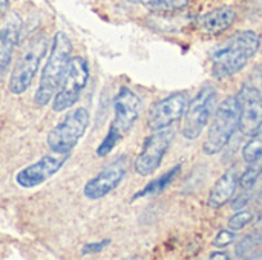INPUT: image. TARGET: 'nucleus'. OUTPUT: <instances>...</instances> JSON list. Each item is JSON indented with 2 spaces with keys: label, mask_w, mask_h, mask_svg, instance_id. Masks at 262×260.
Here are the masks:
<instances>
[{
  "label": "nucleus",
  "mask_w": 262,
  "mask_h": 260,
  "mask_svg": "<svg viewBox=\"0 0 262 260\" xmlns=\"http://www.w3.org/2000/svg\"><path fill=\"white\" fill-rule=\"evenodd\" d=\"M250 192H252V190H243V192L232 201V208H233L235 211L243 210V208L250 202Z\"/></svg>",
  "instance_id": "a878e982"
},
{
  "label": "nucleus",
  "mask_w": 262,
  "mask_h": 260,
  "mask_svg": "<svg viewBox=\"0 0 262 260\" xmlns=\"http://www.w3.org/2000/svg\"><path fill=\"white\" fill-rule=\"evenodd\" d=\"M238 110H239V130L253 136L262 130V93L252 84H244L238 95Z\"/></svg>",
  "instance_id": "9d476101"
},
{
  "label": "nucleus",
  "mask_w": 262,
  "mask_h": 260,
  "mask_svg": "<svg viewBox=\"0 0 262 260\" xmlns=\"http://www.w3.org/2000/svg\"><path fill=\"white\" fill-rule=\"evenodd\" d=\"M180 172H181V164L173 166L164 175H161L160 178L150 181L144 188H141L138 193H135L132 196V201H137V199H141V198H147V196H157V195L163 193L173 182V179H177V176L180 175Z\"/></svg>",
  "instance_id": "f3484780"
},
{
  "label": "nucleus",
  "mask_w": 262,
  "mask_h": 260,
  "mask_svg": "<svg viewBox=\"0 0 262 260\" xmlns=\"http://www.w3.org/2000/svg\"><path fill=\"white\" fill-rule=\"evenodd\" d=\"M261 158H262V155H261ZM261 179H262V176H261Z\"/></svg>",
  "instance_id": "7c9ffc66"
},
{
  "label": "nucleus",
  "mask_w": 262,
  "mask_h": 260,
  "mask_svg": "<svg viewBox=\"0 0 262 260\" xmlns=\"http://www.w3.org/2000/svg\"><path fill=\"white\" fill-rule=\"evenodd\" d=\"M123 136H124V135H123L114 124H111V127H109L106 136L103 138V141L100 143V146H98L97 150H95L97 156H98V158L107 156V155L117 147V144L123 139Z\"/></svg>",
  "instance_id": "412c9836"
},
{
  "label": "nucleus",
  "mask_w": 262,
  "mask_h": 260,
  "mask_svg": "<svg viewBox=\"0 0 262 260\" xmlns=\"http://www.w3.org/2000/svg\"><path fill=\"white\" fill-rule=\"evenodd\" d=\"M235 20H236V11L232 6H220L198 17L196 26L204 34L218 35L230 29Z\"/></svg>",
  "instance_id": "2eb2a0df"
},
{
  "label": "nucleus",
  "mask_w": 262,
  "mask_h": 260,
  "mask_svg": "<svg viewBox=\"0 0 262 260\" xmlns=\"http://www.w3.org/2000/svg\"><path fill=\"white\" fill-rule=\"evenodd\" d=\"M209 259H213V260H229V254L227 253H224V251H213L210 256H209Z\"/></svg>",
  "instance_id": "bb28decb"
},
{
  "label": "nucleus",
  "mask_w": 262,
  "mask_h": 260,
  "mask_svg": "<svg viewBox=\"0 0 262 260\" xmlns=\"http://www.w3.org/2000/svg\"><path fill=\"white\" fill-rule=\"evenodd\" d=\"M49 46V38L46 35H38L28 44L11 70L8 81V89L11 93L21 95L31 87L37 72L40 70L43 58L48 55Z\"/></svg>",
  "instance_id": "20e7f679"
},
{
  "label": "nucleus",
  "mask_w": 262,
  "mask_h": 260,
  "mask_svg": "<svg viewBox=\"0 0 262 260\" xmlns=\"http://www.w3.org/2000/svg\"><path fill=\"white\" fill-rule=\"evenodd\" d=\"M233 241H235V231H232V230H221L216 236H215V239H213V247H216V248H226V247H229V245H232L233 244Z\"/></svg>",
  "instance_id": "393cba45"
},
{
  "label": "nucleus",
  "mask_w": 262,
  "mask_h": 260,
  "mask_svg": "<svg viewBox=\"0 0 262 260\" xmlns=\"http://www.w3.org/2000/svg\"><path fill=\"white\" fill-rule=\"evenodd\" d=\"M8 3H9V0H0V12L8 6Z\"/></svg>",
  "instance_id": "c85d7f7f"
},
{
  "label": "nucleus",
  "mask_w": 262,
  "mask_h": 260,
  "mask_svg": "<svg viewBox=\"0 0 262 260\" xmlns=\"http://www.w3.org/2000/svg\"><path fill=\"white\" fill-rule=\"evenodd\" d=\"M69 155H45L38 161L23 167L15 175V182L20 188L31 190L48 179H51L55 173L61 170V167L66 164Z\"/></svg>",
  "instance_id": "9b49d317"
},
{
  "label": "nucleus",
  "mask_w": 262,
  "mask_h": 260,
  "mask_svg": "<svg viewBox=\"0 0 262 260\" xmlns=\"http://www.w3.org/2000/svg\"><path fill=\"white\" fill-rule=\"evenodd\" d=\"M256 207H258V210L262 213V188L259 190L258 196H256Z\"/></svg>",
  "instance_id": "cd10ccee"
},
{
  "label": "nucleus",
  "mask_w": 262,
  "mask_h": 260,
  "mask_svg": "<svg viewBox=\"0 0 262 260\" xmlns=\"http://www.w3.org/2000/svg\"><path fill=\"white\" fill-rule=\"evenodd\" d=\"M239 185V175L236 169H229L212 187L209 198H207V205L210 208H221L224 207L227 202H230V199L233 198L236 188Z\"/></svg>",
  "instance_id": "dca6fc26"
},
{
  "label": "nucleus",
  "mask_w": 262,
  "mask_h": 260,
  "mask_svg": "<svg viewBox=\"0 0 262 260\" xmlns=\"http://www.w3.org/2000/svg\"><path fill=\"white\" fill-rule=\"evenodd\" d=\"M262 155V130L259 133L250 136V141L243 147V159L250 164L256 161Z\"/></svg>",
  "instance_id": "4be33fe9"
},
{
  "label": "nucleus",
  "mask_w": 262,
  "mask_h": 260,
  "mask_svg": "<svg viewBox=\"0 0 262 260\" xmlns=\"http://www.w3.org/2000/svg\"><path fill=\"white\" fill-rule=\"evenodd\" d=\"M261 80H262V70H261Z\"/></svg>",
  "instance_id": "c756f323"
},
{
  "label": "nucleus",
  "mask_w": 262,
  "mask_h": 260,
  "mask_svg": "<svg viewBox=\"0 0 262 260\" xmlns=\"http://www.w3.org/2000/svg\"><path fill=\"white\" fill-rule=\"evenodd\" d=\"M216 104V90L213 86H204L200 89V92L192 98V101L187 104L186 112L183 115V135L186 139H196L207 127L213 109Z\"/></svg>",
  "instance_id": "0eeeda50"
},
{
  "label": "nucleus",
  "mask_w": 262,
  "mask_h": 260,
  "mask_svg": "<svg viewBox=\"0 0 262 260\" xmlns=\"http://www.w3.org/2000/svg\"><path fill=\"white\" fill-rule=\"evenodd\" d=\"M262 176V158L259 156L256 161L250 162L244 173L239 176V187L241 190H253L255 184Z\"/></svg>",
  "instance_id": "aec40b11"
},
{
  "label": "nucleus",
  "mask_w": 262,
  "mask_h": 260,
  "mask_svg": "<svg viewBox=\"0 0 262 260\" xmlns=\"http://www.w3.org/2000/svg\"><path fill=\"white\" fill-rule=\"evenodd\" d=\"M261 38L255 31H241L212 52V75L218 80L233 77L256 55Z\"/></svg>",
  "instance_id": "f257e3e1"
},
{
  "label": "nucleus",
  "mask_w": 262,
  "mask_h": 260,
  "mask_svg": "<svg viewBox=\"0 0 262 260\" xmlns=\"http://www.w3.org/2000/svg\"><path fill=\"white\" fill-rule=\"evenodd\" d=\"M262 245V213L256 227L253 228L252 233L246 234L235 247V253L238 257H249L256 248Z\"/></svg>",
  "instance_id": "a211bd4d"
},
{
  "label": "nucleus",
  "mask_w": 262,
  "mask_h": 260,
  "mask_svg": "<svg viewBox=\"0 0 262 260\" xmlns=\"http://www.w3.org/2000/svg\"><path fill=\"white\" fill-rule=\"evenodd\" d=\"M109 245H111V239H103V241H97V242H88V244H84V247L81 248V254H83V256L98 254V253H101L104 248H107Z\"/></svg>",
  "instance_id": "b1692460"
},
{
  "label": "nucleus",
  "mask_w": 262,
  "mask_h": 260,
  "mask_svg": "<svg viewBox=\"0 0 262 260\" xmlns=\"http://www.w3.org/2000/svg\"><path fill=\"white\" fill-rule=\"evenodd\" d=\"M89 64L84 57L75 55L71 58L63 81L52 100L54 112H64L71 109L81 97V92L89 81Z\"/></svg>",
  "instance_id": "423d86ee"
},
{
  "label": "nucleus",
  "mask_w": 262,
  "mask_h": 260,
  "mask_svg": "<svg viewBox=\"0 0 262 260\" xmlns=\"http://www.w3.org/2000/svg\"><path fill=\"white\" fill-rule=\"evenodd\" d=\"M175 138V130L172 127H166L163 130H157L149 138H146L137 159H135V172L140 176H149L161 166L164 155L167 153L172 141Z\"/></svg>",
  "instance_id": "6e6552de"
},
{
  "label": "nucleus",
  "mask_w": 262,
  "mask_h": 260,
  "mask_svg": "<svg viewBox=\"0 0 262 260\" xmlns=\"http://www.w3.org/2000/svg\"><path fill=\"white\" fill-rule=\"evenodd\" d=\"M23 21L17 12H8L0 25V77L8 70L12 54L20 41Z\"/></svg>",
  "instance_id": "4468645a"
},
{
  "label": "nucleus",
  "mask_w": 262,
  "mask_h": 260,
  "mask_svg": "<svg viewBox=\"0 0 262 260\" xmlns=\"http://www.w3.org/2000/svg\"><path fill=\"white\" fill-rule=\"evenodd\" d=\"M127 166L129 161L124 155L114 159L109 166H106V169H103L98 175H95L84 184V198H88L89 201H97L111 195L123 182L127 173Z\"/></svg>",
  "instance_id": "1a4fd4ad"
},
{
  "label": "nucleus",
  "mask_w": 262,
  "mask_h": 260,
  "mask_svg": "<svg viewBox=\"0 0 262 260\" xmlns=\"http://www.w3.org/2000/svg\"><path fill=\"white\" fill-rule=\"evenodd\" d=\"M71 58H72V43L69 37L63 31L55 32L51 41L48 60L41 69L38 87L34 93V103L38 107H45L54 100L63 81Z\"/></svg>",
  "instance_id": "f03ea898"
},
{
  "label": "nucleus",
  "mask_w": 262,
  "mask_h": 260,
  "mask_svg": "<svg viewBox=\"0 0 262 260\" xmlns=\"http://www.w3.org/2000/svg\"><path fill=\"white\" fill-rule=\"evenodd\" d=\"M152 12H175L184 9L190 0H137Z\"/></svg>",
  "instance_id": "6ab92c4d"
},
{
  "label": "nucleus",
  "mask_w": 262,
  "mask_h": 260,
  "mask_svg": "<svg viewBox=\"0 0 262 260\" xmlns=\"http://www.w3.org/2000/svg\"><path fill=\"white\" fill-rule=\"evenodd\" d=\"M187 95L184 92H175L169 97L163 98L161 101L155 103L149 110L147 126L150 130H163L170 127L173 123L183 118L186 107H187Z\"/></svg>",
  "instance_id": "f8f14e48"
},
{
  "label": "nucleus",
  "mask_w": 262,
  "mask_h": 260,
  "mask_svg": "<svg viewBox=\"0 0 262 260\" xmlns=\"http://www.w3.org/2000/svg\"><path fill=\"white\" fill-rule=\"evenodd\" d=\"M238 127H239L238 100L235 95H230L226 100H223L215 110V116L210 124L207 138L204 141L203 152L207 156L218 155L230 143Z\"/></svg>",
  "instance_id": "7ed1b4c3"
},
{
  "label": "nucleus",
  "mask_w": 262,
  "mask_h": 260,
  "mask_svg": "<svg viewBox=\"0 0 262 260\" xmlns=\"http://www.w3.org/2000/svg\"><path fill=\"white\" fill-rule=\"evenodd\" d=\"M91 123L89 110L84 107L72 109L66 116L48 133L46 146L55 155H69L78 141L84 136Z\"/></svg>",
  "instance_id": "39448f33"
},
{
  "label": "nucleus",
  "mask_w": 262,
  "mask_h": 260,
  "mask_svg": "<svg viewBox=\"0 0 262 260\" xmlns=\"http://www.w3.org/2000/svg\"><path fill=\"white\" fill-rule=\"evenodd\" d=\"M141 110L140 97L127 86L120 87L114 98V121L112 124L126 135L135 126Z\"/></svg>",
  "instance_id": "ddd939ff"
},
{
  "label": "nucleus",
  "mask_w": 262,
  "mask_h": 260,
  "mask_svg": "<svg viewBox=\"0 0 262 260\" xmlns=\"http://www.w3.org/2000/svg\"><path fill=\"white\" fill-rule=\"evenodd\" d=\"M252 221H253V213H252V211L238 210V213H235V215L229 219L227 228L232 230V231H239V230L246 228Z\"/></svg>",
  "instance_id": "5701e85b"
}]
</instances>
